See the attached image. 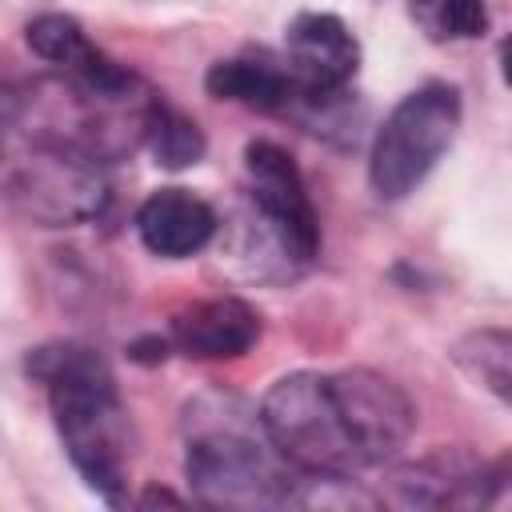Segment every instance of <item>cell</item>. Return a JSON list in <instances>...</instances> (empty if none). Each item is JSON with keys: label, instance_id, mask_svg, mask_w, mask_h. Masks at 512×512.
<instances>
[{"label": "cell", "instance_id": "obj_15", "mask_svg": "<svg viewBox=\"0 0 512 512\" xmlns=\"http://www.w3.org/2000/svg\"><path fill=\"white\" fill-rule=\"evenodd\" d=\"M452 356L476 384H484L488 392L512 404V332H496V328L472 332L452 348Z\"/></svg>", "mask_w": 512, "mask_h": 512}, {"label": "cell", "instance_id": "obj_14", "mask_svg": "<svg viewBox=\"0 0 512 512\" xmlns=\"http://www.w3.org/2000/svg\"><path fill=\"white\" fill-rule=\"evenodd\" d=\"M144 144H148V152L156 156V164H160V168H172V172L192 168V164L204 156V148H208V140H204V132L196 128V120H188L184 112H176L172 104H164V96H160V100L152 104V112H148Z\"/></svg>", "mask_w": 512, "mask_h": 512}, {"label": "cell", "instance_id": "obj_2", "mask_svg": "<svg viewBox=\"0 0 512 512\" xmlns=\"http://www.w3.org/2000/svg\"><path fill=\"white\" fill-rule=\"evenodd\" d=\"M188 456L184 472L200 504L208 508H276L296 504V480L276 464V444L232 392H204L184 408ZM284 460V456H280Z\"/></svg>", "mask_w": 512, "mask_h": 512}, {"label": "cell", "instance_id": "obj_1", "mask_svg": "<svg viewBox=\"0 0 512 512\" xmlns=\"http://www.w3.org/2000/svg\"><path fill=\"white\" fill-rule=\"evenodd\" d=\"M28 376L48 392V408L72 468L100 500L124 504L128 416L104 356L76 340H52L28 352Z\"/></svg>", "mask_w": 512, "mask_h": 512}, {"label": "cell", "instance_id": "obj_11", "mask_svg": "<svg viewBox=\"0 0 512 512\" xmlns=\"http://www.w3.org/2000/svg\"><path fill=\"white\" fill-rule=\"evenodd\" d=\"M136 232L152 256L184 260L216 236V212L188 188H156L136 208Z\"/></svg>", "mask_w": 512, "mask_h": 512}, {"label": "cell", "instance_id": "obj_4", "mask_svg": "<svg viewBox=\"0 0 512 512\" xmlns=\"http://www.w3.org/2000/svg\"><path fill=\"white\" fill-rule=\"evenodd\" d=\"M460 128V92L452 84H420L380 124L368 152V180L380 200H404L436 168Z\"/></svg>", "mask_w": 512, "mask_h": 512}, {"label": "cell", "instance_id": "obj_12", "mask_svg": "<svg viewBox=\"0 0 512 512\" xmlns=\"http://www.w3.org/2000/svg\"><path fill=\"white\" fill-rule=\"evenodd\" d=\"M204 88H208L212 100H232V104H244V108H256V112H288L300 100L288 64L280 68L264 56H256V60H248V56L216 60L204 76Z\"/></svg>", "mask_w": 512, "mask_h": 512}, {"label": "cell", "instance_id": "obj_8", "mask_svg": "<svg viewBox=\"0 0 512 512\" xmlns=\"http://www.w3.org/2000/svg\"><path fill=\"white\" fill-rule=\"evenodd\" d=\"M284 64L300 104H328L360 68V44L332 12H300L284 32Z\"/></svg>", "mask_w": 512, "mask_h": 512}, {"label": "cell", "instance_id": "obj_10", "mask_svg": "<svg viewBox=\"0 0 512 512\" xmlns=\"http://www.w3.org/2000/svg\"><path fill=\"white\" fill-rule=\"evenodd\" d=\"M260 336V312L240 296L196 300L180 308L168 324V340L176 352L192 360H232L244 356Z\"/></svg>", "mask_w": 512, "mask_h": 512}, {"label": "cell", "instance_id": "obj_17", "mask_svg": "<svg viewBox=\"0 0 512 512\" xmlns=\"http://www.w3.org/2000/svg\"><path fill=\"white\" fill-rule=\"evenodd\" d=\"M168 344H172V340H156V336H152V340H136V344L128 348V356L140 360V364H160V360L168 356Z\"/></svg>", "mask_w": 512, "mask_h": 512}, {"label": "cell", "instance_id": "obj_19", "mask_svg": "<svg viewBox=\"0 0 512 512\" xmlns=\"http://www.w3.org/2000/svg\"><path fill=\"white\" fill-rule=\"evenodd\" d=\"M500 76H504V84L512 88V36L500 40Z\"/></svg>", "mask_w": 512, "mask_h": 512}, {"label": "cell", "instance_id": "obj_5", "mask_svg": "<svg viewBox=\"0 0 512 512\" xmlns=\"http://www.w3.org/2000/svg\"><path fill=\"white\" fill-rule=\"evenodd\" d=\"M4 188L8 204L40 228L84 224L108 204V180L100 172V160L52 144H32V152L8 168Z\"/></svg>", "mask_w": 512, "mask_h": 512}, {"label": "cell", "instance_id": "obj_7", "mask_svg": "<svg viewBox=\"0 0 512 512\" xmlns=\"http://www.w3.org/2000/svg\"><path fill=\"white\" fill-rule=\"evenodd\" d=\"M332 392L348 420V432L364 456V464H388L412 436L416 408L400 384L372 368H344L332 372Z\"/></svg>", "mask_w": 512, "mask_h": 512}, {"label": "cell", "instance_id": "obj_13", "mask_svg": "<svg viewBox=\"0 0 512 512\" xmlns=\"http://www.w3.org/2000/svg\"><path fill=\"white\" fill-rule=\"evenodd\" d=\"M24 40H28V48H32L40 60L56 64L64 76H76V80L100 84V80H112V76L120 72V64L108 60V56L84 36V28H80L72 16H64V12H44V16H36V20L24 28Z\"/></svg>", "mask_w": 512, "mask_h": 512}, {"label": "cell", "instance_id": "obj_6", "mask_svg": "<svg viewBox=\"0 0 512 512\" xmlns=\"http://www.w3.org/2000/svg\"><path fill=\"white\" fill-rule=\"evenodd\" d=\"M244 172L252 204L248 216L260 224V232L276 244V252L288 264H308L320 248V220L288 148L272 140H252L244 148Z\"/></svg>", "mask_w": 512, "mask_h": 512}, {"label": "cell", "instance_id": "obj_16", "mask_svg": "<svg viewBox=\"0 0 512 512\" xmlns=\"http://www.w3.org/2000/svg\"><path fill=\"white\" fill-rule=\"evenodd\" d=\"M412 20L436 44L476 40L488 28V8L484 0H412Z\"/></svg>", "mask_w": 512, "mask_h": 512}, {"label": "cell", "instance_id": "obj_18", "mask_svg": "<svg viewBox=\"0 0 512 512\" xmlns=\"http://www.w3.org/2000/svg\"><path fill=\"white\" fill-rule=\"evenodd\" d=\"M156 504H172V508H176V504H184V500H180L176 492H168V488H156V484H152V488H144V492H140L136 508H156Z\"/></svg>", "mask_w": 512, "mask_h": 512}, {"label": "cell", "instance_id": "obj_9", "mask_svg": "<svg viewBox=\"0 0 512 512\" xmlns=\"http://www.w3.org/2000/svg\"><path fill=\"white\" fill-rule=\"evenodd\" d=\"M508 476L512 460L484 464L460 448H440L392 476V500L404 508H476L488 504Z\"/></svg>", "mask_w": 512, "mask_h": 512}, {"label": "cell", "instance_id": "obj_3", "mask_svg": "<svg viewBox=\"0 0 512 512\" xmlns=\"http://www.w3.org/2000/svg\"><path fill=\"white\" fill-rule=\"evenodd\" d=\"M260 420L276 452L304 476L352 480L360 468H368L332 392V372L280 376L260 400Z\"/></svg>", "mask_w": 512, "mask_h": 512}]
</instances>
